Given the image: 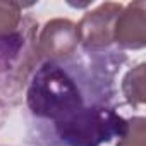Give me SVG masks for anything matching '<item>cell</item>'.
Wrapping results in <instances>:
<instances>
[{
	"label": "cell",
	"mask_w": 146,
	"mask_h": 146,
	"mask_svg": "<svg viewBox=\"0 0 146 146\" xmlns=\"http://www.w3.org/2000/svg\"><path fill=\"white\" fill-rule=\"evenodd\" d=\"M122 88H124V95L131 105L144 103V64H141L136 69L127 72Z\"/></svg>",
	"instance_id": "obj_6"
},
{
	"label": "cell",
	"mask_w": 146,
	"mask_h": 146,
	"mask_svg": "<svg viewBox=\"0 0 146 146\" xmlns=\"http://www.w3.org/2000/svg\"><path fill=\"white\" fill-rule=\"evenodd\" d=\"M55 125L58 136L70 146H102L113 137L120 139L127 131V122L120 115L102 107H83Z\"/></svg>",
	"instance_id": "obj_2"
},
{
	"label": "cell",
	"mask_w": 146,
	"mask_h": 146,
	"mask_svg": "<svg viewBox=\"0 0 146 146\" xmlns=\"http://www.w3.org/2000/svg\"><path fill=\"white\" fill-rule=\"evenodd\" d=\"M79 40L76 24L69 19L48 21L40 35V52L50 58H64L76 50Z\"/></svg>",
	"instance_id": "obj_5"
},
{
	"label": "cell",
	"mask_w": 146,
	"mask_h": 146,
	"mask_svg": "<svg viewBox=\"0 0 146 146\" xmlns=\"http://www.w3.org/2000/svg\"><path fill=\"white\" fill-rule=\"evenodd\" d=\"M113 41L129 50L146 45V4L143 0L127 4L113 26Z\"/></svg>",
	"instance_id": "obj_4"
},
{
	"label": "cell",
	"mask_w": 146,
	"mask_h": 146,
	"mask_svg": "<svg viewBox=\"0 0 146 146\" xmlns=\"http://www.w3.org/2000/svg\"><path fill=\"white\" fill-rule=\"evenodd\" d=\"M144 119L143 117H134L127 122V131L120 137L117 146H144Z\"/></svg>",
	"instance_id": "obj_8"
},
{
	"label": "cell",
	"mask_w": 146,
	"mask_h": 146,
	"mask_svg": "<svg viewBox=\"0 0 146 146\" xmlns=\"http://www.w3.org/2000/svg\"><path fill=\"white\" fill-rule=\"evenodd\" d=\"M28 105L35 115L58 124L83 108V98L67 72L55 64H45L29 84Z\"/></svg>",
	"instance_id": "obj_1"
},
{
	"label": "cell",
	"mask_w": 146,
	"mask_h": 146,
	"mask_svg": "<svg viewBox=\"0 0 146 146\" xmlns=\"http://www.w3.org/2000/svg\"><path fill=\"white\" fill-rule=\"evenodd\" d=\"M124 5L105 2L88 12L76 26L79 43L88 50H100L113 41V26Z\"/></svg>",
	"instance_id": "obj_3"
},
{
	"label": "cell",
	"mask_w": 146,
	"mask_h": 146,
	"mask_svg": "<svg viewBox=\"0 0 146 146\" xmlns=\"http://www.w3.org/2000/svg\"><path fill=\"white\" fill-rule=\"evenodd\" d=\"M21 23V5L14 2H0V38L11 36Z\"/></svg>",
	"instance_id": "obj_7"
}]
</instances>
